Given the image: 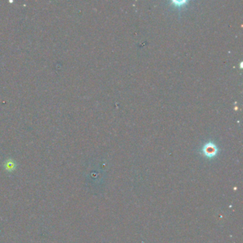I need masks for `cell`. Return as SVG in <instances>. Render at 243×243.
<instances>
[{
	"mask_svg": "<svg viewBox=\"0 0 243 243\" xmlns=\"http://www.w3.org/2000/svg\"><path fill=\"white\" fill-rule=\"evenodd\" d=\"M203 153L208 157H213L216 155L217 152V148L216 145L213 143H208L204 145L202 148Z\"/></svg>",
	"mask_w": 243,
	"mask_h": 243,
	"instance_id": "1",
	"label": "cell"
}]
</instances>
